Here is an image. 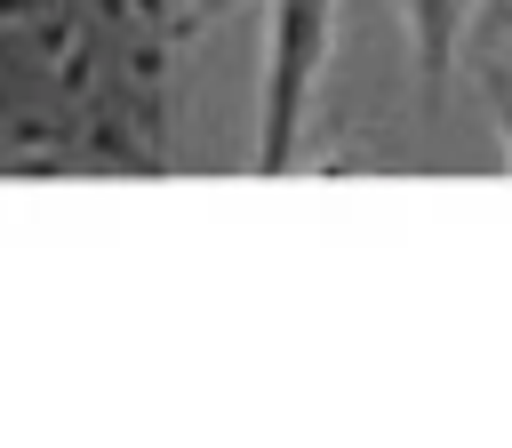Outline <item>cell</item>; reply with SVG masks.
I'll use <instances>...</instances> for the list:
<instances>
[{
	"label": "cell",
	"mask_w": 512,
	"mask_h": 448,
	"mask_svg": "<svg viewBox=\"0 0 512 448\" xmlns=\"http://www.w3.org/2000/svg\"><path fill=\"white\" fill-rule=\"evenodd\" d=\"M456 32H464V0H408V48H416V80H424V96H448Z\"/></svg>",
	"instance_id": "2"
},
{
	"label": "cell",
	"mask_w": 512,
	"mask_h": 448,
	"mask_svg": "<svg viewBox=\"0 0 512 448\" xmlns=\"http://www.w3.org/2000/svg\"><path fill=\"white\" fill-rule=\"evenodd\" d=\"M224 8H240V0H200V8H192V16H184V32H200V24H216V16H224Z\"/></svg>",
	"instance_id": "4"
},
{
	"label": "cell",
	"mask_w": 512,
	"mask_h": 448,
	"mask_svg": "<svg viewBox=\"0 0 512 448\" xmlns=\"http://www.w3.org/2000/svg\"><path fill=\"white\" fill-rule=\"evenodd\" d=\"M328 32H336V0H272V16H264V104H256L264 176H280L304 144V104L328 64Z\"/></svg>",
	"instance_id": "1"
},
{
	"label": "cell",
	"mask_w": 512,
	"mask_h": 448,
	"mask_svg": "<svg viewBox=\"0 0 512 448\" xmlns=\"http://www.w3.org/2000/svg\"><path fill=\"white\" fill-rule=\"evenodd\" d=\"M488 96H496V120H504V168H512V72L488 64Z\"/></svg>",
	"instance_id": "3"
}]
</instances>
